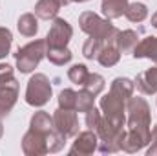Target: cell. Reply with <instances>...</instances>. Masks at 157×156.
Segmentation results:
<instances>
[{"label":"cell","instance_id":"cell-31","mask_svg":"<svg viewBox=\"0 0 157 156\" xmlns=\"http://www.w3.org/2000/svg\"><path fill=\"white\" fill-rule=\"evenodd\" d=\"M146 154H148V156H157V145H154V143H152V147L146 151Z\"/></svg>","mask_w":157,"mask_h":156},{"label":"cell","instance_id":"cell-18","mask_svg":"<svg viewBox=\"0 0 157 156\" xmlns=\"http://www.w3.org/2000/svg\"><path fill=\"white\" fill-rule=\"evenodd\" d=\"M46 57H48V61L53 63L55 66H64V64H68V63L71 61L73 53H71V50H70L68 46H64V48H49V46H48Z\"/></svg>","mask_w":157,"mask_h":156},{"label":"cell","instance_id":"cell-11","mask_svg":"<svg viewBox=\"0 0 157 156\" xmlns=\"http://www.w3.org/2000/svg\"><path fill=\"white\" fill-rule=\"evenodd\" d=\"M133 83H135L137 90L141 94H144V96L157 94V64L148 68V70H144V72H141V74H137Z\"/></svg>","mask_w":157,"mask_h":156},{"label":"cell","instance_id":"cell-1","mask_svg":"<svg viewBox=\"0 0 157 156\" xmlns=\"http://www.w3.org/2000/svg\"><path fill=\"white\" fill-rule=\"evenodd\" d=\"M126 112H128V119H126V129L132 132H137L139 136H143L144 140L150 142V125H152V114H150V105L144 97H137L132 96L126 101Z\"/></svg>","mask_w":157,"mask_h":156},{"label":"cell","instance_id":"cell-33","mask_svg":"<svg viewBox=\"0 0 157 156\" xmlns=\"http://www.w3.org/2000/svg\"><path fill=\"white\" fill-rule=\"evenodd\" d=\"M57 2H59V4H60V7H62V6H68L71 0H57Z\"/></svg>","mask_w":157,"mask_h":156},{"label":"cell","instance_id":"cell-5","mask_svg":"<svg viewBox=\"0 0 157 156\" xmlns=\"http://www.w3.org/2000/svg\"><path fill=\"white\" fill-rule=\"evenodd\" d=\"M51 97V83L46 74H35L26 86V103L31 107H44Z\"/></svg>","mask_w":157,"mask_h":156},{"label":"cell","instance_id":"cell-22","mask_svg":"<svg viewBox=\"0 0 157 156\" xmlns=\"http://www.w3.org/2000/svg\"><path fill=\"white\" fill-rule=\"evenodd\" d=\"M82 88L84 90H88L90 94H93V96H99L102 90H104V77L101 76V74H88V77L84 81V84H82Z\"/></svg>","mask_w":157,"mask_h":156},{"label":"cell","instance_id":"cell-10","mask_svg":"<svg viewBox=\"0 0 157 156\" xmlns=\"http://www.w3.org/2000/svg\"><path fill=\"white\" fill-rule=\"evenodd\" d=\"M48 134H40L37 130H28L22 138V151L26 156H42L48 154V143H46Z\"/></svg>","mask_w":157,"mask_h":156},{"label":"cell","instance_id":"cell-3","mask_svg":"<svg viewBox=\"0 0 157 156\" xmlns=\"http://www.w3.org/2000/svg\"><path fill=\"white\" fill-rule=\"evenodd\" d=\"M46 50L48 44L46 39H37L28 42L26 46L18 48L15 53V61H17V68L20 74H29L33 72L37 66L40 64V61L46 57Z\"/></svg>","mask_w":157,"mask_h":156},{"label":"cell","instance_id":"cell-21","mask_svg":"<svg viewBox=\"0 0 157 156\" xmlns=\"http://www.w3.org/2000/svg\"><path fill=\"white\" fill-rule=\"evenodd\" d=\"M124 17H126L130 22L139 24V22H143V20L148 17V7H146V4H143V2H132V4H128V7H126V11H124Z\"/></svg>","mask_w":157,"mask_h":156},{"label":"cell","instance_id":"cell-20","mask_svg":"<svg viewBox=\"0 0 157 156\" xmlns=\"http://www.w3.org/2000/svg\"><path fill=\"white\" fill-rule=\"evenodd\" d=\"M110 90H112V92H115V94H119L121 97H124V99L128 101V99L133 96L135 83H133L132 79H128V77H115L113 81H112Z\"/></svg>","mask_w":157,"mask_h":156},{"label":"cell","instance_id":"cell-15","mask_svg":"<svg viewBox=\"0 0 157 156\" xmlns=\"http://www.w3.org/2000/svg\"><path fill=\"white\" fill-rule=\"evenodd\" d=\"M17 28H18L20 35L35 37L37 31H39V17L35 13H24V15H20L18 22H17Z\"/></svg>","mask_w":157,"mask_h":156},{"label":"cell","instance_id":"cell-13","mask_svg":"<svg viewBox=\"0 0 157 156\" xmlns=\"http://www.w3.org/2000/svg\"><path fill=\"white\" fill-rule=\"evenodd\" d=\"M139 44V33L133 30H119L117 39H115V46L119 48L121 53H132L135 50V46Z\"/></svg>","mask_w":157,"mask_h":156},{"label":"cell","instance_id":"cell-16","mask_svg":"<svg viewBox=\"0 0 157 156\" xmlns=\"http://www.w3.org/2000/svg\"><path fill=\"white\" fill-rule=\"evenodd\" d=\"M128 4H130L128 0H102L101 9H102L104 18L113 20V18H119V17H122V15H124V11H126Z\"/></svg>","mask_w":157,"mask_h":156},{"label":"cell","instance_id":"cell-23","mask_svg":"<svg viewBox=\"0 0 157 156\" xmlns=\"http://www.w3.org/2000/svg\"><path fill=\"white\" fill-rule=\"evenodd\" d=\"M104 46H106L104 40H99V39L90 37V39L84 42V46H82V55H84L86 59L93 61V59H97V55L101 53V50H102Z\"/></svg>","mask_w":157,"mask_h":156},{"label":"cell","instance_id":"cell-28","mask_svg":"<svg viewBox=\"0 0 157 156\" xmlns=\"http://www.w3.org/2000/svg\"><path fill=\"white\" fill-rule=\"evenodd\" d=\"M101 119H102V112L99 110V109H91V110H88L86 112V119H84V123H86V127L90 129V130H97V127H99V123H101Z\"/></svg>","mask_w":157,"mask_h":156},{"label":"cell","instance_id":"cell-4","mask_svg":"<svg viewBox=\"0 0 157 156\" xmlns=\"http://www.w3.org/2000/svg\"><path fill=\"white\" fill-rule=\"evenodd\" d=\"M101 112L117 129L126 127V99L119 94L110 90L106 96L101 97Z\"/></svg>","mask_w":157,"mask_h":156},{"label":"cell","instance_id":"cell-30","mask_svg":"<svg viewBox=\"0 0 157 156\" xmlns=\"http://www.w3.org/2000/svg\"><path fill=\"white\" fill-rule=\"evenodd\" d=\"M150 142L154 145H157V125H154V130L150 132Z\"/></svg>","mask_w":157,"mask_h":156},{"label":"cell","instance_id":"cell-17","mask_svg":"<svg viewBox=\"0 0 157 156\" xmlns=\"http://www.w3.org/2000/svg\"><path fill=\"white\" fill-rule=\"evenodd\" d=\"M60 4L57 0H39L35 4V15L42 20H53L59 15Z\"/></svg>","mask_w":157,"mask_h":156},{"label":"cell","instance_id":"cell-25","mask_svg":"<svg viewBox=\"0 0 157 156\" xmlns=\"http://www.w3.org/2000/svg\"><path fill=\"white\" fill-rule=\"evenodd\" d=\"M88 74H90V70H88L86 64H73V66L68 70V79H70L73 84L82 86L84 81H86V77H88Z\"/></svg>","mask_w":157,"mask_h":156},{"label":"cell","instance_id":"cell-26","mask_svg":"<svg viewBox=\"0 0 157 156\" xmlns=\"http://www.w3.org/2000/svg\"><path fill=\"white\" fill-rule=\"evenodd\" d=\"M75 105H77V92L71 88H64L59 94V107L68 109V110H75Z\"/></svg>","mask_w":157,"mask_h":156},{"label":"cell","instance_id":"cell-29","mask_svg":"<svg viewBox=\"0 0 157 156\" xmlns=\"http://www.w3.org/2000/svg\"><path fill=\"white\" fill-rule=\"evenodd\" d=\"M13 77H15V74H13V66L2 63V64H0V83H2V81H9V79H13Z\"/></svg>","mask_w":157,"mask_h":156},{"label":"cell","instance_id":"cell-12","mask_svg":"<svg viewBox=\"0 0 157 156\" xmlns=\"http://www.w3.org/2000/svg\"><path fill=\"white\" fill-rule=\"evenodd\" d=\"M135 59H150L157 64V37H144L132 51Z\"/></svg>","mask_w":157,"mask_h":156},{"label":"cell","instance_id":"cell-35","mask_svg":"<svg viewBox=\"0 0 157 156\" xmlns=\"http://www.w3.org/2000/svg\"><path fill=\"white\" fill-rule=\"evenodd\" d=\"M71 2H78V4H82V2H88V0H71Z\"/></svg>","mask_w":157,"mask_h":156},{"label":"cell","instance_id":"cell-2","mask_svg":"<svg viewBox=\"0 0 157 156\" xmlns=\"http://www.w3.org/2000/svg\"><path fill=\"white\" fill-rule=\"evenodd\" d=\"M78 26L88 37L104 40L106 44H115L119 30L110 22V18H102L93 11H84L78 17Z\"/></svg>","mask_w":157,"mask_h":156},{"label":"cell","instance_id":"cell-32","mask_svg":"<svg viewBox=\"0 0 157 156\" xmlns=\"http://www.w3.org/2000/svg\"><path fill=\"white\" fill-rule=\"evenodd\" d=\"M152 26H154V28H157V11L152 15Z\"/></svg>","mask_w":157,"mask_h":156},{"label":"cell","instance_id":"cell-34","mask_svg":"<svg viewBox=\"0 0 157 156\" xmlns=\"http://www.w3.org/2000/svg\"><path fill=\"white\" fill-rule=\"evenodd\" d=\"M4 136V123H2V117H0V138Z\"/></svg>","mask_w":157,"mask_h":156},{"label":"cell","instance_id":"cell-27","mask_svg":"<svg viewBox=\"0 0 157 156\" xmlns=\"http://www.w3.org/2000/svg\"><path fill=\"white\" fill-rule=\"evenodd\" d=\"M11 44H13V35H11V31H9L7 28H2V26H0V61H2L6 55H9Z\"/></svg>","mask_w":157,"mask_h":156},{"label":"cell","instance_id":"cell-9","mask_svg":"<svg viewBox=\"0 0 157 156\" xmlns=\"http://www.w3.org/2000/svg\"><path fill=\"white\" fill-rule=\"evenodd\" d=\"M99 147V136L95 130H84V132H78L75 136V142L70 149V154H78V156H88L93 154Z\"/></svg>","mask_w":157,"mask_h":156},{"label":"cell","instance_id":"cell-19","mask_svg":"<svg viewBox=\"0 0 157 156\" xmlns=\"http://www.w3.org/2000/svg\"><path fill=\"white\" fill-rule=\"evenodd\" d=\"M97 61H99L102 66L112 68V66H115L119 61H121V51H119V48L115 44H106V46L101 50V53L97 55Z\"/></svg>","mask_w":157,"mask_h":156},{"label":"cell","instance_id":"cell-7","mask_svg":"<svg viewBox=\"0 0 157 156\" xmlns=\"http://www.w3.org/2000/svg\"><path fill=\"white\" fill-rule=\"evenodd\" d=\"M53 125L55 129L66 138H73L78 134V117H77V110H68V109H57L53 112Z\"/></svg>","mask_w":157,"mask_h":156},{"label":"cell","instance_id":"cell-24","mask_svg":"<svg viewBox=\"0 0 157 156\" xmlns=\"http://www.w3.org/2000/svg\"><path fill=\"white\" fill-rule=\"evenodd\" d=\"M95 107V96L93 94H90L88 90H78L77 92V105H75V110L77 112H88V110H91Z\"/></svg>","mask_w":157,"mask_h":156},{"label":"cell","instance_id":"cell-14","mask_svg":"<svg viewBox=\"0 0 157 156\" xmlns=\"http://www.w3.org/2000/svg\"><path fill=\"white\" fill-rule=\"evenodd\" d=\"M29 129H31V130H37L40 134H49V132L55 129V125H53V116H49V114L44 112V110L35 112L33 117H31V121H29Z\"/></svg>","mask_w":157,"mask_h":156},{"label":"cell","instance_id":"cell-6","mask_svg":"<svg viewBox=\"0 0 157 156\" xmlns=\"http://www.w3.org/2000/svg\"><path fill=\"white\" fill-rule=\"evenodd\" d=\"M73 37V28L68 20L60 18V17H55L53 18V24L48 31V37H46V44L49 48H64L68 46V42Z\"/></svg>","mask_w":157,"mask_h":156},{"label":"cell","instance_id":"cell-8","mask_svg":"<svg viewBox=\"0 0 157 156\" xmlns=\"http://www.w3.org/2000/svg\"><path fill=\"white\" fill-rule=\"evenodd\" d=\"M18 99V81L13 77L0 83V117H6Z\"/></svg>","mask_w":157,"mask_h":156}]
</instances>
